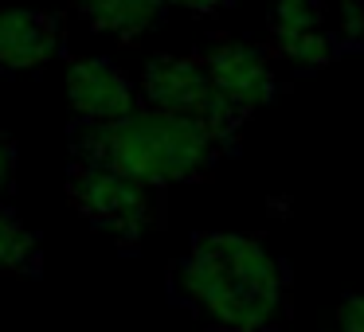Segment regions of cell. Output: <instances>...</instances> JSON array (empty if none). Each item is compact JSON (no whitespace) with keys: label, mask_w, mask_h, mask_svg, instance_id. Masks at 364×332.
<instances>
[{"label":"cell","mask_w":364,"mask_h":332,"mask_svg":"<svg viewBox=\"0 0 364 332\" xmlns=\"http://www.w3.org/2000/svg\"><path fill=\"white\" fill-rule=\"evenodd\" d=\"M173 289L223 332H267L286 313V270L255 235H196L173 266Z\"/></svg>","instance_id":"1"},{"label":"cell","mask_w":364,"mask_h":332,"mask_svg":"<svg viewBox=\"0 0 364 332\" xmlns=\"http://www.w3.org/2000/svg\"><path fill=\"white\" fill-rule=\"evenodd\" d=\"M71 149L75 157L98 160L129 180L165 192L168 184L208 176L231 149V141L196 118L137 106L134 114L106 126L79 121L71 129Z\"/></svg>","instance_id":"2"},{"label":"cell","mask_w":364,"mask_h":332,"mask_svg":"<svg viewBox=\"0 0 364 332\" xmlns=\"http://www.w3.org/2000/svg\"><path fill=\"white\" fill-rule=\"evenodd\" d=\"M67 196L90 227L106 231L114 243L129 246V250L165 219L161 188L137 184L114 168L98 165V160L75 157L71 172H67Z\"/></svg>","instance_id":"3"},{"label":"cell","mask_w":364,"mask_h":332,"mask_svg":"<svg viewBox=\"0 0 364 332\" xmlns=\"http://www.w3.org/2000/svg\"><path fill=\"white\" fill-rule=\"evenodd\" d=\"M141 102L149 110L196 118L204 126H212L215 133H223L228 141H235V133H239V126L223 114L220 98L212 90L204 55H157V59H149V67L141 74Z\"/></svg>","instance_id":"4"},{"label":"cell","mask_w":364,"mask_h":332,"mask_svg":"<svg viewBox=\"0 0 364 332\" xmlns=\"http://www.w3.org/2000/svg\"><path fill=\"white\" fill-rule=\"evenodd\" d=\"M208 67V79H212V90L220 98L223 114H228L235 126H243L255 110L274 98V71H270V55L259 48V43L247 40H212V48L200 51Z\"/></svg>","instance_id":"5"},{"label":"cell","mask_w":364,"mask_h":332,"mask_svg":"<svg viewBox=\"0 0 364 332\" xmlns=\"http://www.w3.org/2000/svg\"><path fill=\"white\" fill-rule=\"evenodd\" d=\"M67 102L87 126H106L137 110V90L110 59H75L67 67Z\"/></svg>","instance_id":"6"},{"label":"cell","mask_w":364,"mask_h":332,"mask_svg":"<svg viewBox=\"0 0 364 332\" xmlns=\"http://www.w3.org/2000/svg\"><path fill=\"white\" fill-rule=\"evenodd\" d=\"M59 55V20L36 9H0V71H40Z\"/></svg>","instance_id":"7"},{"label":"cell","mask_w":364,"mask_h":332,"mask_svg":"<svg viewBox=\"0 0 364 332\" xmlns=\"http://www.w3.org/2000/svg\"><path fill=\"white\" fill-rule=\"evenodd\" d=\"M75 9L95 32H106L122 43H134L161 24L168 4L165 0H75Z\"/></svg>","instance_id":"8"},{"label":"cell","mask_w":364,"mask_h":332,"mask_svg":"<svg viewBox=\"0 0 364 332\" xmlns=\"http://www.w3.org/2000/svg\"><path fill=\"white\" fill-rule=\"evenodd\" d=\"M40 266H43L40 235L12 207L0 204V274L32 277V274H40Z\"/></svg>","instance_id":"9"},{"label":"cell","mask_w":364,"mask_h":332,"mask_svg":"<svg viewBox=\"0 0 364 332\" xmlns=\"http://www.w3.org/2000/svg\"><path fill=\"white\" fill-rule=\"evenodd\" d=\"M274 55L286 59L294 71H321V67L333 63V55H337V40H333L325 28H309V32L274 40Z\"/></svg>","instance_id":"10"},{"label":"cell","mask_w":364,"mask_h":332,"mask_svg":"<svg viewBox=\"0 0 364 332\" xmlns=\"http://www.w3.org/2000/svg\"><path fill=\"white\" fill-rule=\"evenodd\" d=\"M309 28H325L317 0H274V9H270V35L274 40L309 32Z\"/></svg>","instance_id":"11"},{"label":"cell","mask_w":364,"mask_h":332,"mask_svg":"<svg viewBox=\"0 0 364 332\" xmlns=\"http://www.w3.org/2000/svg\"><path fill=\"white\" fill-rule=\"evenodd\" d=\"M337 332H364V289L348 293L337 309Z\"/></svg>","instance_id":"12"},{"label":"cell","mask_w":364,"mask_h":332,"mask_svg":"<svg viewBox=\"0 0 364 332\" xmlns=\"http://www.w3.org/2000/svg\"><path fill=\"white\" fill-rule=\"evenodd\" d=\"M12 180H16V145L0 129V196L12 188Z\"/></svg>","instance_id":"13"},{"label":"cell","mask_w":364,"mask_h":332,"mask_svg":"<svg viewBox=\"0 0 364 332\" xmlns=\"http://www.w3.org/2000/svg\"><path fill=\"white\" fill-rule=\"evenodd\" d=\"M341 28H345L348 35L364 32V0H348L345 12H341Z\"/></svg>","instance_id":"14"},{"label":"cell","mask_w":364,"mask_h":332,"mask_svg":"<svg viewBox=\"0 0 364 332\" xmlns=\"http://www.w3.org/2000/svg\"><path fill=\"white\" fill-rule=\"evenodd\" d=\"M168 9H188V12H200V16H208V12H220L228 9L231 0H165Z\"/></svg>","instance_id":"15"}]
</instances>
